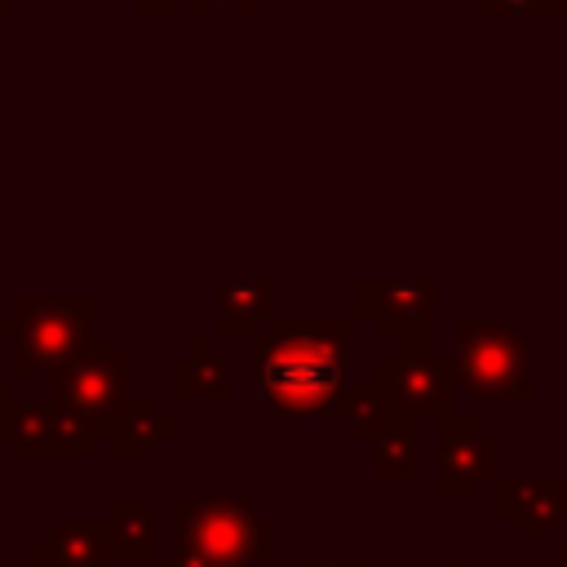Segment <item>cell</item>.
Returning <instances> with one entry per match:
<instances>
[{"instance_id":"cell-3","label":"cell","mask_w":567,"mask_h":567,"mask_svg":"<svg viewBox=\"0 0 567 567\" xmlns=\"http://www.w3.org/2000/svg\"><path fill=\"white\" fill-rule=\"evenodd\" d=\"M93 328V301L84 297H22L13 301L9 332H13V381L58 372L66 359H75L89 346Z\"/></svg>"},{"instance_id":"cell-19","label":"cell","mask_w":567,"mask_h":567,"mask_svg":"<svg viewBox=\"0 0 567 567\" xmlns=\"http://www.w3.org/2000/svg\"><path fill=\"white\" fill-rule=\"evenodd\" d=\"M31 567H66V563H58L53 554H49V545H44V536L35 540V549H31Z\"/></svg>"},{"instance_id":"cell-10","label":"cell","mask_w":567,"mask_h":567,"mask_svg":"<svg viewBox=\"0 0 567 567\" xmlns=\"http://www.w3.org/2000/svg\"><path fill=\"white\" fill-rule=\"evenodd\" d=\"M496 501L518 536H558V527L567 523V478L496 483Z\"/></svg>"},{"instance_id":"cell-4","label":"cell","mask_w":567,"mask_h":567,"mask_svg":"<svg viewBox=\"0 0 567 567\" xmlns=\"http://www.w3.org/2000/svg\"><path fill=\"white\" fill-rule=\"evenodd\" d=\"M456 381L461 390L478 399H527L536 394V372H532V350L518 328L496 323V319H456Z\"/></svg>"},{"instance_id":"cell-5","label":"cell","mask_w":567,"mask_h":567,"mask_svg":"<svg viewBox=\"0 0 567 567\" xmlns=\"http://www.w3.org/2000/svg\"><path fill=\"white\" fill-rule=\"evenodd\" d=\"M128 381H133V359L120 354L111 341L89 337V346L53 372V403L102 439L111 416L128 403Z\"/></svg>"},{"instance_id":"cell-24","label":"cell","mask_w":567,"mask_h":567,"mask_svg":"<svg viewBox=\"0 0 567 567\" xmlns=\"http://www.w3.org/2000/svg\"><path fill=\"white\" fill-rule=\"evenodd\" d=\"M558 567H567V540H558Z\"/></svg>"},{"instance_id":"cell-13","label":"cell","mask_w":567,"mask_h":567,"mask_svg":"<svg viewBox=\"0 0 567 567\" xmlns=\"http://www.w3.org/2000/svg\"><path fill=\"white\" fill-rule=\"evenodd\" d=\"M168 434H173V421L159 416L151 399H128V403L111 416V425L102 430V439L111 443V452H115L120 461H142V456H151Z\"/></svg>"},{"instance_id":"cell-20","label":"cell","mask_w":567,"mask_h":567,"mask_svg":"<svg viewBox=\"0 0 567 567\" xmlns=\"http://www.w3.org/2000/svg\"><path fill=\"white\" fill-rule=\"evenodd\" d=\"M137 4V13H168L177 0H133Z\"/></svg>"},{"instance_id":"cell-8","label":"cell","mask_w":567,"mask_h":567,"mask_svg":"<svg viewBox=\"0 0 567 567\" xmlns=\"http://www.w3.org/2000/svg\"><path fill=\"white\" fill-rule=\"evenodd\" d=\"M0 439L22 461H84L97 434L71 421L58 403H9L0 412Z\"/></svg>"},{"instance_id":"cell-11","label":"cell","mask_w":567,"mask_h":567,"mask_svg":"<svg viewBox=\"0 0 567 567\" xmlns=\"http://www.w3.org/2000/svg\"><path fill=\"white\" fill-rule=\"evenodd\" d=\"M213 332L217 337H252L261 319L275 310V279L252 275V279H221L213 288Z\"/></svg>"},{"instance_id":"cell-26","label":"cell","mask_w":567,"mask_h":567,"mask_svg":"<svg viewBox=\"0 0 567 567\" xmlns=\"http://www.w3.org/2000/svg\"><path fill=\"white\" fill-rule=\"evenodd\" d=\"M0 337H9V319H0Z\"/></svg>"},{"instance_id":"cell-25","label":"cell","mask_w":567,"mask_h":567,"mask_svg":"<svg viewBox=\"0 0 567 567\" xmlns=\"http://www.w3.org/2000/svg\"><path fill=\"white\" fill-rule=\"evenodd\" d=\"M443 567H474V563H470V558H465V563H461V558H447Z\"/></svg>"},{"instance_id":"cell-14","label":"cell","mask_w":567,"mask_h":567,"mask_svg":"<svg viewBox=\"0 0 567 567\" xmlns=\"http://www.w3.org/2000/svg\"><path fill=\"white\" fill-rule=\"evenodd\" d=\"M173 394H182V399H230L235 394L230 363L213 350V341H195L173 363Z\"/></svg>"},{"instance_id":"cell-2","label":"cell","mask_w":567,"mask_h":567,"mask_svg":"<svg viewBox=\"0 0 567 567\" xmlns=\"http://www.w3.org/2000/svg\"><path fill=\"white\" fill-rule=\"evenodd\" d=\"M177 545L151 567H252L275 554V523L244 501H173Z\"/></svg>"},{"instance_id":"cell-1","label":"cell","mask_w":567,"mask_h":567,"mask_svg":"<svg viewBox=\"0 0 567 567\" xmlns=\"http://www.w3.org/2000/svg\"><path fill=\"white\" fill-rule=\"evenodd\" d=\"M354 319H275L257 341V390L279 416H350L372 403L368 377L354 381Z\"/></svg>"},{"instance_id":"cell-21","label":"cell","mask_w":567,"mask_h":567,"mask_svg":"<svg viewBox=\"0 0 567 567\" xmlns=\"http://www.w3.org/2000/svg\"><path fill=\"white\" fill-rule=\"evenodd\" d=\"M297 567H372V563H368V558H359V563H310V558H306V563H297Z\"/></svg>"},{"instance_id":"cell-16","label":"cell","mask_w":567,"mask_h":567,"mask_svg":"<svg viewBox=\"0 0 567 567\" xmlns=\"http://www.w3.org/2000/svg\"><path fill=\"white\" fill-rule=\"evenodd\" d=\"M416 421H403V416H394L372 443H377V474L390 483H399V478H408L412 474V461H416V430H412Z\"/></svg>"},{"instance_id":"cell-9","label":"cell","mask_w":567,"mask_h":567,"mask_svg":"<svg viewBox=\"0 0 567 567\" xmlns=\"http://www.w3.org/2000/svg\"><path fill=\"white\" fill-rule=\"evenodd\" d=\"M434 470H439V483L434 492L443 501H456V496H474L483 487V478H492L496 470V447L492 439L478 434V425L470 416H439V456H434Z\"/></svg>"},{"instance_id":"cell-12","label":"cell","mask_w":567,"mask_h":567,"mask_svg":"<svg viewBox=\"0 0 567 567\" xmlns=\"http://www.w3.org/2000/svg\"><path fill=\"white\" fill-rule=\"evenodd\" d=\"M44 545L66 567H115L120 563L106 518H58Z\"/></svg>"},{"instance_id":"cell-15","label":"cell","mask_w":567,"mask_h":567,"mask_svg":"<svg viewBox=\"0 0 567 567\" xmlns=\"http://www.w3.org/2000/svg\"><path fill=\"white\" fill-rule=\"evenodd\" d=\"M115 554L128 563H155V505L146 496H120L106 514Z\"/></svg>"},{"instance_id":"cell-27","label":"cell","mask_w":567,"mask_h":567,"mask_svg":"<svg viewBox=\"0 0 567 567\" xmlns=\"http://www.w3.org/2000/svg\"><path fill=\"white\" fill-rule=\"evenodd\" d=\"M4 9H13V0H0V13H4Z\"/></svg>"},{"instance_id":"cell-17","label":"cell","mask_w":567,"mask_h":567,"mask_svg":"<svg viewBox=\"0 0 567 567\" xmlns=\"http://www.w3.org/2000/svg\"><path fill=\"white\" fill-rule=\"evenodd\" d=\"M478 13H545V0H474Z\"/></svg>"},{"instance_id":"cell-6","label":"cell","mask_w":567,"mask_h":567,"mask_svg":"<svg viewBox=\"0 0 567 567\" xmlns=\"http://www.w3.org/2000/svg\"><path fill=\"white\" fill-rule=\"evenodd\" d=\"M359 315L372 319V332L385 337L399 359L434 354V279H359Z\"/></svg>"},{"instance_id":"cell-18","label":"cell","mask_w":567,"mask_h":567,"mask_svg":"<svg viewBox=\"0 0 567 567\" xmlns=\"http://www.w3.org/2000/svg\"><path fill=\"white\" fill-rule=\"evenodd\" d=\"M190 4H195V13L208 18V13H248L257 0H190Z\"/></svg>"},{"instance_id":"cell-23","label":"cell","mask_w":567,"mask_h":567,"mask_svg":"<svg viewBox=\"0 0 567 567\" xmlns=\"http://www.w3.org/2000/svg\"><path fill=\"white\" fill-rule=\"evenodd\" d=\"M545 13H567V0H545Z\"/></svg>"},{"instance_id":"cell-7","label":"cell","mask_w":567,"mask_h":567,"mask_svg":"<svg viewBox=\"0 0 567 567\" xmlns=\"http://www.w3.org/2000/svg\"><path fill=\"white\" fill-rule=\"evenodd\" d=\"M372 390H377V403L390 412V416H403V421H416V416H447L452 403H456V363L452 359H399V354H381L372 363Z\"/></svg>"},{"instance_id":"cell-22","label":"cell","mask_w":567,"mask_h":567,"mask_svg":"<svg viewBox=\"0 0 567 567\" xmlns=\"http://www.w3.org/2000/svg\"><path fill=\"white\" fill-rule=\"evenodd\" d=\"M9 403H13V399H9V377H0V412H4Z\"/></svg>"}]
</instances>
